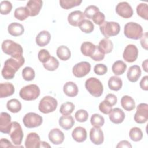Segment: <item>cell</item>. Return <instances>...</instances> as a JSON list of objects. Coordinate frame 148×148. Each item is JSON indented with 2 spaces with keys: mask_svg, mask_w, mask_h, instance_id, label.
Wrapping results in <instances>:
<instances>
[{
  "mask_svg": "<svg viewBox=\"0 0 148 148\" xmlns=\"http://www.w3.org/2000/svg\"><path fill=\"white\" fill-rule=\"evenodd\" d=\"M24 62L25 60L23 56L20 58H8L4 63L2 69V76L6 80L12 79L14 77L15 73L23 65Z\"/></svg>",
  "mask_w": 148,
  "mask_h": 148,
  "instance_id": "1",
  "label": "cell"
},
{
  "mask_svg": "<svg viewBox=\"0 0 148 148\" xmlns=\"http://www.w3.org/2000/svg\"><path fill=\"white\" fill-rule=\"evenodd\" d=\"M3 52L13 58H18L23 56V50L20 45L12 40H5L2 43Z\"/></svg>",
  "mask_w": 148,
  "mask_h": 148,
  "instance_id": "2",
  "label": "cell"
},
{
  "mask_svg": "<svg viewBox=\"0 0 148 148\" xmlns=\"http://www.w3.org/2000/svg\"><path fill=\"white\" fill-rule=\"evenodd\" d=\"M124 34L127 38L138 40L140 39L143 35V29L140 24L134 22H129L124 26Z\"/></svg>",
  "mask_w": 148,
  "mask_h": 148,
  "instance_id": "3",
  "label": "cell"
},
{
  "mask_svg": "<svg viewBox=\"0 0 148 148\" xmlns=\"http://www.w3.org/2000/svg\"><path fill=\"white\" fill-rule=\"evenodd\" d=\"M85 87L88 92L95 97L102 95L103 87L99 80L95 77H90L85 82Z\"/></svg>",
  "mask_w": 148,
  "mask_h": 148,
  "instance_id": "4",
  "label": "cell"
},
{
  "mask_svg": "<svg viewBox=\"0 0 148 148\" xmlns=\"http://www.w3.org/2000/svg\"><path fill=\"white\" fill-rule=\"evenodd\" d=\"M40 95V89L36 84H29L23 87L20 91V97L25 101H33Z\"/></svg>",
  "mask_w": 148,
  "mask_h": 148,
  "instance_id": "5",
  "label": "cell"
},
{
  "mask_svg": "<svg viewBox=\"0 0 148 148\" xmlns=\"http://www.w3.org/2000/svg\"><path fill=\"white\" fill-rule=\"evenodd\" d=\"M99 29L105 38H108L118 35L120 31V26L116 22L104 21L99 25Z\"/></svg>",
  "mask_w": 148,
  "mask_h": 148,
  "instance_id": "6",
  "label": "cell"
},
{
  "mask_svg": "<svg viewBox=\"0 0 148 148\" xmlns=\"http://www.w3.org/2000/svg\"><path fill=\"white\" fill-rule=\"evenodd\" d=\"M57 101L51 96L44 97L39 102V110L45 114L54 112L57 106Z\"/></svg>",
  "mask_w": 148,
  "mask_h": 148,
  "instance_id": "7",
  "label": "cell"
},
{
  "mask_svg": "<svg viewBox=\"0 0 148 148\" xmlns=\"http://www.w3.org/2000/svg\"><path fill=\"white\" fill-rule=\"evenodd\" d=\"M23 122L24 126L28 128H35L42 124L43 119L42 116L35 113L29 112L24 116Z\"/></svg>",
  "mask_w": 148,
  "mask_h": 148,
  "instance_id": "8",
  "label": "cell"
},
{
  "mask_svg": "<svg viewBox=\"0 0 148 148\" xmlns=\"http://www.w3.org/2000/svg\"><path fill=\"white\" fill-rule=\"evenodd\" d=\"M9 135L14 145H21L23 138V132L21 127L18 123L16 121L12 123V127Z\"/></svg>",
  "mask_w": 148,
  "mask_h": 148,
  "instance_id": "9",
  "label": "cell"
},
{
  "mask_svg": "<svg viewBox=\"0 0 148 148\" xmlns=\"http://www.w3.org/2000/svg\"><path fill=\"white\" fill-rule=\"evenodd\" d=\"M134 120L138 124L145 123L148 120V105L145 103L139 104L134 117Z\"/></svg>",
  "mask_w": 148,
  "mask_h": 148,
  "instance_id": "10",
  "label": "cell"
},
{
  "mask_svg": "<svg viewBox=\"0 0 148 148\" xmlns=\"http://www.w3.org/2000/svg\"><path fill=\"white\" fill-rule=\"evenodd\" d=\"M91 70V65L87 61H82L75 64L72 68L73 75L76 77H83L86 76Z\"/></svg>",
  "mask_w": 148,
  "mask_h": 148,
  "instance_id": "11",
  "label": "cell"
},
{
  "mask_svg": "<svg viewBox=\"0 0 148 148\" xmlns=\"http://www.w3.org/2000/svg\"><path fill=\"white\" fill-rule=\"evenodd\" d=\"M117 14L124 18H129L133 15V10L131 5L127 2H119L116 7Z\"/></svg>",
  "mask_w": 148,
  "mask_h": 148,
  "instance_id": "12",
  "label": "cell"
},
{
  "mask_svg": "<svg viewBox=\"0 0 148 148\" xmlns=\"http://www.w3.org/2000/svg\"><path fill=\"white\" fill-rule=\"evenodd\" d=\"M138 49L136 46L132 44L128 45L123 52V57L128 62H133L138 58Z\"/></svg>",
  "mask_w": 148,
  "mask_h": 148,
  "instance_id": "13",
  "label": "cell"
},
{
  "mask_svg": "<svg viewBox=\"0 0 148 148\" xmlns=\"http://www.w3.org/2000/svg\"><path fill=\"white\" fill-rule=\"evenodd\" d=\"M11 127L12 122L10 114L6 112H1L0 114V131L9 134Z\"/></svg>",
  "mask_w": 148,
  "mask_h": 148,
  "instance_id": "14",
  "label": "cell"
},
{
  "mask_svg": "<svg viewBox=\"0 0 148 148\" xmlns=\"http://www.w3.org/2000/svg\"><path fill=\"white\" fill-rule=\"evenodd\" d=\"M90 138L94 145H101L104 140L103 131L99 127L92 128L90 131Z\"/></svg>",
  "mask_w": 148,
  "mask_h": 148,
  "instance_id": "15",
  "label": "cell"
},
{
  "mask_svg": "<svg viewBox=\"0 0 148 148\" xmlns=\"http://www.w3.org/2000/svg\"><path fill=\"white\" fill-rule=\"evenodd\" d=\"M43 2L41 0H30L28 1L26 8L29 12V16H35L38 15L42 8Z\"/></svg>",
  "mask_w": 148,
  "mask_h": 148,
  "instance_id": "16",
  "label": "cell"
},
{
  "mask_svg": "<svg viewBox=\"0 0 148 148\" xmlns=\"http://www.w3.org/2000/svg\"><path fill=\"white\" fill-rule=\"evenodd\" d=\"M49 140L54 145L61 144L64 140V134L58 128L51 130L48 135Z\"/></svg>",
  "mask_w": 148,
  "mask_h": 148,
  "instance_id": "17",
  "label": "cell"
},
{
  "mask_svg": "<svg viewBox=\"0 0 148 148\" xmlns=\"http://www.w3.org/2000/svg\"><path fill=\"white\" fill-rule=\"evenodd\" d=\"M39 136L35 132H31L27 136L25 141L26 148H39L40 143Z\"/></svg>",
  "mask_w": 148,
  "mask_h": 148,
  "instance_id": "18",
  "label": "cell"
},
{
  "mask_svg": "<svg viewBox=\"0 0 148 148\" xmlns=\"http://www.w3.org/2000/svg\"><path fill=\"white\" fill-rule=\"evenodd\" d=\"M110 120L114 124H120L125 119V113L122 109L116 108L113 109L109 114Z\"/></svg>",
  "mask_w": 148,
  "mask_h": 148,
  "instance_id": "19",
  "label": "cell"
},
{
  "mask_svg": "<svg viewBox=\"0 0 148 148\" xmlns=\"http://www.w3.org/2000/svg\"><path fill=\"white\" fill-rule=\"evenodd\" d=\"M84 18V13L80 10H75L71 12L68 16V21L72 26L77 27L80 22Z\"/></svg>",
  "mask_w": 148,
  "mask_h": 148,
  "instance_id": "20",
  "label": "cell"
},
{
  "mask_svg": "<svg viewBox=\"0 0 148 148\" xmlns=\"http://www.w3.org/2000/svg\"><path fill=\"white\" fill-rule=\"evenodd\" d=\"M15 91L14 87L11 83H2L0 84V98H6L11 96Z\"/></svg>",
  "mask_w": 148,
  "mask_h": 148,
  "instance_id": "21",
  "label": "cell"
},
{
  "mask_svg": "<svg viewBox=\"0 0 148 148\" xmlns=\"http://www.w3.org/2000/svg\"><path fill=\"white\" fill-rule=\"evenodd\" d=\"M73 139L77 142H83L87 139V132L84 128L82 127H76L72 132Z\"/></svg>",
  "mask_w": 148,
  "mask_h": 148,
  "instance_id": "22",
  "label": "cell"
},
{
  "mask_svg": "<svg viewBox=\"0 0 148 148\" xmlns=\"http://www.w3.org/2000/svg\"><path fill=\"white\" fill-rule=\"evenodd\" d=\"M50 39V34L47 31H42L36 37V43L40 47H43L49 44Z\"/></svg>",
  "mask_w": 148,
  "mask_h": 148,
  "instance_id": "23",
  "label": "cell"
},
{
  "mask_svg": "<svg viewBox=\"0 0 148 148\" xmlns=\"http://www.w3.org/2000/svg\"><path fill=\"white\" fill-rule=\"evenodd\" d=\"M127 78L131 82H136L141 76V69L138 65H132L127 72Z\"/></svg>",
  "mask_w": 148,
  "mask_h": 148,
  "instance_id": "24",
  "label": "cell"
},
{
  "mask_svg": "<svg viewBox=\"0 0 148 148\" xmlns=\"http://www.w3.org/2000/svg\"><path fill=\"white\" fill-rule=\"evenodd\" d=\"M63 91L66 95L74 97L78 94V87L74 82H68L64 85Z\"/></svg>",
  "mask_w": 148,
  "mask_h": 148,
  "instance_id": "25",
  "label": "cell"
},
{
  "mask_svg": "<svg viewBox=\"0 0 148 148\" xmlns=\"http://www.w3.org/2000/svg\"><path fill=\"white\" fill-rule=\"evenodd\" d=\"M8 31L11 35L18 36L21 35L24 33V28L22 24L14 22L12 23L9 25Z\"/></svg>",
  "mask_w": 148,
  "mask_h": 148,
  "instance_id": "26",
  "label": "cell"
},
{
  "mask_svg": "<svg viewBox=\"0 0 148 148\" xmlns=\"http://www.w3.org/2000/svg\"><path fill=\"white\" fill-rule=\"evenodd\" d=\"M75 120L72 116L63 115L59 119L60 125L65 130H70L74 125Z\"/></svg>",
  "mask_w": 148,
  "mask_h": 148,
  "instance_id": "27",
  "label": "cell"
},
{
  "mask_svg": "<svg viewBox=\"0 0 148 148\" xmlns=\"http://www.w3.org/2000/svg\"><path fill=\"white\" fill-rule=\"evenodd\" d=\"M99 50L105 54L110 53L113 49V44L112 42L108 38L102 39L98 45Z\"/></svg>",
  "mask_w": 148,
  "mask_h": 148,
  "instance_id": "28",
  "label": "cell"
},
{
  "mask_svg": "<svg viewBox=\"0 0 148 148\" xmlns=\"http://www.w3.org/2000/svg\"><path fill=\"white\" fill-rule=\"evenodd\" d=\"M121 105L123 108L127 111H131L135 108L134 99L128 95H124L121 98Z\"/></svg>",
  "mask_w": 148,
  "mask_h": 148,
  "instance_id": "29",
  "label": "cell"
},
{
  "mask_svg": "<svg viewBox=\"0 0 148 148\" xmlns=\"http://www.w3.org/2000/svg\"><path fill=\"white\" fill-rule=\"evenodd\" d=\"M123 85V82L121 79L116 76H113L110 77L108 80V87L113 91H119L121 89Z\"/></svg>",
  "mask_w": 148,
  "mask_h": 148,
  "instance_id": "30",
  "label": "cell"
},
{
  "mask_svg": "<svg viewBox=\"0 0 148 148\" xmlns=\"http://www.w3.org/2000/svg\"><path fill=\"white\" fill-rule=\"evenodd\" d=\"M57 57L62 61H66L71 57V51L69 49L64 45L59 46L56 51Z\"/></svg>",
  "mask_w": 148,
  "mask_h": 148,
  "instance_id": "31",
  "label": "cell"
},
{
  "mask_svg": "<svg viewBox=\"0 0 148 148\" xmlns=\"http://www.w3.org/2000/svg\"><path fill=\"white\" fill-rule=\"evenodd\" d=\"M95 45L90 42H84L81 45L80 50L84 56L91 57L95 49Z\"/></svg>",
  "mask_w": 148,
  "mask_h": 148,
  "instance_id": "32",
  "label": "cell"
},
{
  "mask_svg": "<svg viewBox=\"0 0 148 148\" xmlns=\"http://www.w3.org/2000/svg\"><path fill=\"white\" fill-rule=\"evenodd\" d=\"M127 69V65L123 61L118 60L114 62L112 66V69L116 75H121L123 74Z\"/></svg>",
  "mask_w": 148,
  "mask_h": 148,
  "instance_id": "33",
  "label": "cell"
},
{
  "mask_svg": "<svg viewBox=\"0 0 148 148\" xmlns=\"http://www.w3.org/2000/svg\"><path fill=\"white\" fill-rule=\"evenodd\" d=\"M6 107L8 110L12 113H18L21 109V103L17 99H12L8 101Z\"/></svg>",
  "mask_w": 148,
  "mask_h": 148,
  "instance_id": "34",
  "label": "cell"
},
{
  "mask_svg": "<svg viewBox=\"0 0 148 148\" xmlns=\"http://www.w3.org/2000/svg\"><path fill=\"white\" fill-rule=\"evenodd\" d=\"M14 16L16 19L23 21L29 16V12L26 7H19L15 9Z\"/></svg>",
  "mask_w": 148,
  "mask_h": 148,
  "instance_id": "35",
  "label": "cell"
},
{
  "mask_svg": "<svg viewBox=\"0 0 148 148\" xmlns=\"http://www.w3.org/2000/svg\"><path fill=\"white\" fill-rule=\"evenodd\" d=\"M80 30L86 34H90L94 31V25L93 23L89 20L84 19L78 25Z\"/></svg>",
  "mask_w": 148,
  "mask_h": 148,
  "instance_id": "36",
  "label": "cell"
},
{
  "mask_svg": "<svg viewBox=\"0 0 148 148\" xmlns=\"http://www.w3.org/2000/svg\"><path fill=\"white\" fill-rule=\"evenodd\" d=\"M82 2V0H60L59 1L61 8L65 9H69L79 6Z\"/></svg>",
  "mask_w": 148,
  "mask_h": 148,
  "instance_id": "37",
  "label": "cell"
},
{
  "mask_svg": "<svg viewBox=\"0 0 148 148\" xmlns=\"http://www.w3.org/2000/svg\"><path fill=\"white\" fill-rule=\"evenodd\" d=\"M44 68L49 71H54L56 70L59 66L58 61L53 56H51L50 59L43 64Z\"/></svg>",
  "mask_w": 148,
  "mask_h": 148,
  "instance_id": "38",
  "label": "cell"
},
{
  "mask_svg": "<svg viewBox=\"0 0 148 148\" xmlns=\"http://www.w3.org/2000/svg\"><path fill=\"white\" fill-rule=\"evenodd\" d=\"M129 136L132 140L134 142H138L142 139L143 133L139 128L133 127L130 131Z\"/></svg>",
  "mask_w": 148,
  "mask_h": 148,
  "instance_id": "39",
  "label": "cell"
},
{
  "mask_svg": "<svg viewBox=\"0 0 148 148\" xmlns=\"http://www.w3.org/2000/svg\"><path fill=\"white\" fill-rule=\"evenodd\" d=\"M136 12L138 16L142 18L148 20V6L147 3H140L136 7Z\"/></svg>",
  "mask_w": 148,
  "mask_h": 148,
  "instance_id": "40",
  "label": "cell"
},
{
  "mask_svg": "<svg viewBox=\"0 0 148 148\" xmlns=\"http://www.w3.org/2000/svg\"><path fill=\"white\" fill-rule=\"evenodd\" d=\"M75 109V105L72 102H66L63 103L60 107V112L62 115L71 114Z\"/></svg>",
  "mask_w": 148,
  "mask_h": 148,
  "instance_id": "41",
  "label": "cell"
},
{
  "mask_svg": "<svg viewBox=\"0 0 148 148\" xmlns=\"http://www.w3.org/2000/svg\"><path fill=\"white\" fill-rule=\"evenodd\" d=\"M90 122L92 125L94 127H99L103 126L105 123V120L103 116L99 114L95 113L91 116Z\"/></svg>",
  "mask_w": 148,
  "mask_h": 148,
  "instance_id": "42",
  "label": "cell"
},
{
  "mask_svg": "<svg viewBox=\"0 0 148 148\" xmlns=\"http://www.w3.org/2000/svg\"><path fill=\"white\" fill-rule=\"evenodd\" d=\"M22 76L25 80L31 81L35 78V73L32 68L27 66L22 71Z\"/></svg>",
  "mask_w": 148,
  "mask_h": 148,
  "instance_id": "43",
  "label": "cell"
},
{
  "mask_svg": "<svg viewBox=\"0 0 148 148\" xmlns=\"http://www.w3.org/2000/svg\"><path fill=\"white\" fill-rule=\"evenodd\" d=\"M12 9V5L8 1H3L0 3V12L3 15L9 14Z\"/></svg>",
  "mask_w": 148,
  "mask_h": 148,
  "instance_id": "44",
  "label": "cell"
},
{
  "mask_svg": "<svg viewBox=\"0 0 148 148\" xmlns=\"http://www.w3.org/2000/svg\"><path fill=\"white\" fill-rule=\"evenodd\" d=\"M76 120L80 123L85 122L87 120L88 117V113L86 110L80 109L78 110L75 114Z\"/></svg>",
  "mask_w": 148,
  "mask_h": 148,
  "instance_id": "45",
  "label": "cell"
},
{
  "mask_svg": "<svg viewBox=\"0 0 148 148\" xmlns=\"http://www.w3.org/2000/svg\"><path fill=\"white\" fill-rule=\"evenodd\" d=\"M99 8L94 5H90L87 6L84 12V15L89 19H92L93 16L97 12H99Z\"/></svg>",
  "mask_w": 148,
  "mask_h": 148,
  "instance_id": "46",
  "label": "cell"
},
{
  "mask_svg": "<svg viewBox=\"0 0 148 148\" xmlns=\"http://www.w3.org/2000/svg\"><path fill=\"white\" fill-rule=\"evenodd\" d=\"M50 55L49 52L46 49L40 50L38 54V57L40 62L43 64L46 62L50 58Z\"/></svg>",
  "mask_w": 148,
  "mask_h": 148,
  "instance_id": "47",
  "label": "cell"
},
{
  "mask_svg": "<svg viewBox=\"0 0 148 148\" xmlns=\"http://www.w3.org/2000/svg\"><path fill=\"white\" fill-rule=\"evenodd\" d=\"M112 106L110 105L105 100L102 101L99 105V110L105 114H109L111 110H112Z\"/></svg>",
  "mask_w": 148,
  "mask_h": 148,
  "instance_id": "48",
  "label": "cell"
},
{
  "mask_svg": "<svg viewBox=\"0 0 148 148\" xmlns=\"http://www.w3.org/2000/svg\"><path fill=\"white\" fill-rule=\"evenodd\" d=\"M105 57V54L99 50L98 46H96L95 49L91 56V59L95 61H99L102 60Z\"/></svg>",
  "mask_w": 148,
  "mask_h": 148,
  "instance_id": "49",
  "label": "cell"
},
{
  "mask_svg": "<svg viewBox=\"0 0 148 148\" xmlns=\"http://www.w3.org/2000/svg\"><path fill=\"white\" fill-rule=\"evenodd\" d=\"M94 71L98 75H103L107 72L108 68L105 64H98L95 65Z\"/></svg>",
  "mask_w": 148,
  "mask_h": 148,
  "instance_id": "50",
  "label": "cell"
},
{
  "mask_svg": "<svg viewBox=\"0 0 148 148\" xmlns=\"http://www.w3.org/2000/svg\"><path fill=\"white\" fill-rule=\"evenodd\" d=\"M105 17L104 14L99 11L97 12L92 18L94 23L99 25L102 24L105 21Z\"/></svg>",
  "mask_w": 148,
  "mask_h": 148,
  "instance_id": "51",
  "label": "cell"
},
{
  "mask_svg": "<svg viewBox=\"0 0 148 148\" xmlns=\"http://www.w3.org/2000/svg\"><path fill=\"white\" fill-rule=\"evenodd\" d=\"M105 101H106L110 105L113 106L116 104L117 99L115 95L113 94H109L105 97Z\"/></svg>",
  "mask_w": 148,
  "mask_h": 148,
  "instance_id": "52",
  "label": "cell"
},
{
  "mask_svg": "<svg viewBox=\"0 0 148 148\" xmlns=\"http://www.w3.org/2000/svg\"><path fill=\"white\" fill-rule=\"evenodd\" d=\"M147 37H148V35H147V32H146L145 34H143L142 36V37L140 38V44L142 47L145 49V50H147L148 49V45H147Z\"/></svg>",
  "mask_w": 148,
  "mask_h": 148,
  "instance_id": "53",
  "label": "cell"
},
{
  "mask_svg": "<svg viewBox=\"0 0 148 148\" xmlns=\"http://www.w3.org/2000/svg\"><path fill=\"white\" fill-rule=\"evenodd\" d=\"M148 76H144L140 82V88L145 91L148 90Z\"/></svg>",
  "mask_w": 148,
  "mask_h": 148,
  "instance_id": "54",
  "label": "cell"
},
{
  "mask_svg": "<svg viewBox=\"0 0 148 148\" xmlns=\"http://www.w3.org/2000/svg\"><path fill=\"white\" fill-rule=\"evenodd\" d=\"M0 145L2 147H18L12 145L11 142L5 138H2L0 141Z\"/></svg>",
  "mask_w": 148,
  "mask_h": 148,
  "instance_id": "55",
  "label": "cell"
},
{
  "mask_svg": "<svg viewBox=\"0 0 148 148\" xmlns=\"http://www.w3.org/2000/svg\"><path fill=\"white\" fill-rule=\"evenodd\" d=\"M117 148L119 147H132V145L127 140H121L120 141L116 146Z\"/></svg>",
  "mask_w": 148,
  "mask_h": 148,
  "instance_id": "56",
  "label": "cell"
},
{
  "mask_svg": "<svg viewBox=\"0 0 148 148\" xmlns=\"http://www.w3.org/2000/svg\"><path fill=\"white\" fill-rule=\"evenodd\" d=\"M142 68L146 72H147V60H145L142 62Z\"/></svg>",
  "mask_w": 148,
  "mask_h": 148,
  "instance_id": "57",
  "label": "cell"
},
{
  "mask_svg": "<svg viewBox=\"0 0 148 148\" xmlns=\"http://www.w3.org/2000/svg\"><path fill=\"white\" fill-rule=\"evenodd\" d=\"M39 147H50V146L49 145L48 143L44 141H42L40 143Z\"/></svg>",
  "mask_w": 148,
  "mask_h": 148,
  "instance_id": "58",
  "label": "cell"
}]
</instances>
